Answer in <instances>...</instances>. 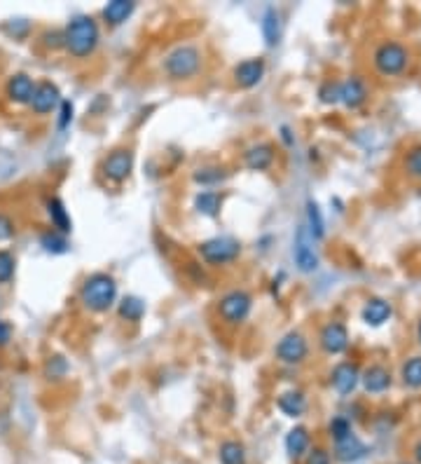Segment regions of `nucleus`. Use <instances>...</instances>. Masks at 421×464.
Returning <instances> with one entry per match:
<instances>
[{"label": "nucleus", "mask_w": 421, "mask_h": 464, "mask_svg": "<svg viewBox=\"0 0 421 464\" xmlns=\"http://www.w3.org/2000/svg\"><path fill=\"white\" fill-rule=\"evenodd\" d=\"M98 40H101V31H98L96 19L89 17V14H80V17L70 19L68 26L63 28V47L75 59H87V56L94 54Z\"/></svg>", "instance_id": "1"}, {"label": "nucleus", "mask_w": 421, "mask_h": 464, "mask_svg": "<svg viewBox=\"0 0 421 464\" xmlns=\"http://www.w3.org/2000/svg\"><path fill=\"white\" fill-rule=\"evenodd\" d=\"M307 221H309V230H312L314 239H321L326 235V223H323L321 209H319V204L312 200L307 202Z\"/></svg>", "instance_id": "30"}, {"label": "nucleus", "mask_w": 421, "mask_h": 464, "mask_svg": "<svg viewBox=\"0 0 421 464\" xmlns=\"http://www.w3.org/2000/svg\"><path fill=\"white\" fill-rule=\"evenodd\" d=\"M405 167H407V172H410V176L421 179V146H414L412 150L407 153Z\"/></svg>", "instance_id": "34"}, {"label": "nucleus", "mask_w": 421, "mask_h": 464, "mask_svg": "<svg viewBox=\"0 0 421 464\" xmlns=\"http://www.w3.org/2000/svg\"><path fill=\"white\" fill-rule=\"evenodd\" d=\"M363 387L365 392L370 394H379L391 387V373L384 368V366H370L368 370L363 373Z\"/></svg>", "instance_id": "18"}, {"label": "nucleus", "mask_w": 421, "mask_h": 464, "mask_svg": "<svg viewBox=\"0 0 421 464\" xmlns=\"http://www.w3.org/2000/svg\"><path fill=\"white\" fill-rule=\"evenodd\" d=\"M309 448V432L305 427H295L286 436V450L290 457H302Z\"/></svg>", "instance_id": "25"}, {"label": "nucleus", "mask_w": 421, "mask_h": 464, "mask_svg": "<svg viewBox=\"0 0 421 464\" xmlns=\"http://www.w3.org/2000/svg\"><path fill=\"white\" fill-rule=\"evenodd\" d=\"M61 115H59V129H66L70 124V120H73V103L66 101V98H61Z\"/></svg>", "instance_id": "37"}, {"label": "nucleus", "mask_w": 421, "mask_h": 464, "mask_svg": "<svg viewBox=\"0 0 421 464\" xmlns=\"http://www.w3.org/2000/svg\"><path fill=\"white\" fill-rule=\"evenodd\" d=\"M133 10H136V3H131V0H112L103 7V19L110 26H119L131 17Z\"/></svg>", "instance_id": "21"}, {"label": "nucleus", "mask_w": 421, "mask_h": 464, "mask_svg": "<svg viewBox=\"0 0 421 464\" xmlns=\"http://www.w3.org/2000/svg\"><path fill=\"white\" fill-rule=\"evenodd\" d=\"M66 370H68L66 359H61V356H49V361H47V366H45V375H47L49 380L63 378V375H66Z\"/></svg>", "instance_id": "32"}, {"label": "nucleus", "mask_w": 421, "mask_h": 464, "mask_svg": "<svg viewBox=\"0 0 421 464\" xmlns=\"http://www.w3.org/2000/svg\"><path fill=\"white\" fill-rule=\"evenodd\" d=\"M14 235V225H12V221L7 216H3L0 214V239H7V237H12Z\"/></svg>", "instance_id": "40"}, {"label": "nucleus", "mask_w": 421, "mask_h": 464, "mask_svg": "<svg viewBox=\"0 0 421 464\" xmlns=\"http://www.w3.org/2000/svg\"><path fill=\"white\" fill-rule=\"evenodd\" d=\"M365 98H368V89H365V82L361 77H349L347 82L340 84V101L347 108H358Z\"/></svg>", "instance_id": "16"}, {"label": "nucleus", "mask_w": 421, "mask_h": 464, "mask_svg": "<svg viewBox=\"0 0 421 464\" xmlns=\"http://www.w3.org/2000/svg\"><path fill=\"white\" fill-rule=\"evenodd\" d=\"M218 457L222 464H246V448L239 441H222Z\"/></svg>", "instance_id": "26"}, {"label": "nucleus", "mask_w": 421, "mask_h": 464, "mask_svg": "<svg viewBox=\"0 0 421 464\" xmlns=\"http://www.w3.org/2000/svg\"><path fill=\"white\" fill-rule=\"evenodd\" d=\"M417 335H419V342H421V321H419V328H417Z\"/></svg>", "instance_id": "43"}, {"label": "nucleus", "mask_w": 421, "mask_h": 464, "mask_svg": "<svg viewBox=\"0 0 421 464\" xmlns=\"http://www.w3.org/2000/svg\"><path fill=\"white\" fill-rule=\"evenodd\" d=\"M33 91H35V82L26 73H14L10 77V82H7V96L14 103H31Z\"/></svg>", "instance_id": "15"}, {"label": "nucleus", "mask_w": 421, "mask_h": 464, "mask_svg": "<svg viewBox=\"0 0 421 464\" xmlns=\"http://www.w3.org/2000/svg\"><path fill=\"white\" fill-rule=\"evenodd\" d=\"M414 457H417V462L421 464V441L417 443V448H414Z\"/></svg>", "instance_id": "42"}, {"label": "nucleus", "mask_w": 421, "mask_h": 464, "mask_svg": "<svg viewBox=\"0 0 421 464\" xmlns=\"http://www.w3.org/2000/svg\"><path fill=\"white\" fill-rule=\"evenodd\" d=\"M403 382L412 389H419L421 387V359L412 356L403 363Z\"/></svg>", "instance_id": "29"}, {"label": "nucleus", "mask_w": 421, "mask_h": 464, "mask_svg": "<svg viewBox=\"0 0 421 464\" xmlns=\"http://www.w3.org/2000/svg\"><path fill=\"white\" fill-rule=\"evenodd\" d=\"M80 300L89 312H108L117 300V281L105 272H94L84 279Z\"/></svg>", "instance_id": "2"}, {"label": "nucleus", "mask_w": 421, "mask_h": 464, "mask_svg": "<svg viewBox=\"0 0 421 464\" xmlns=\"http://www.w3.org/2000/svg\"><path fill=\"white\" fill-rule=\"evenodd\" d=\"M309 354V342L300 330H290L279 340L276 344V359L281 363H302Z\"/></svg>", "instance_id": "8"}, {"label": "nucleus", "mask_w": 421, "mask_h": 464, "mask_svg": "<svg viewBox=\"0 0 421 464\" xmlns=\"http://www.w3.org/2000/svg\"><path fill=\"white\" fill-rule=\"evenodd\" d=\"M12 337V326L5 319H0V347H5Z\"/></svg>", "instance_id": "41"}, {"label": "nucleus", "mask_w": 421, "mask_h": 464, "mask_svg": "<svg viewBox=\"0 0 421 464\" xmlns=\"http://www.w3.org/2000/svg\"><path fill=\"white\" fill-rule=\"evenodd\" d=\"M391 316V305L382 298H370L363 307V321L370 326H382Z\"/></svg>", "instance_id": "22"}, {"label": "nucleus", "mask_w": 421, "mask_h": 464, "mask_svg": "<svg viewBox=\"0 0 421 464\" xmlns=\"http://www.w3.org/2000/svg\"><path fill=\"white\" fill-rule=\"evenodd\" d=\"M368 453V448H365V443L358 439V436L349 434L347 439L342 441H335V455L340 462H354V460H361Z\"/></svg>", "instance_id": "17"}, {"label": "nucleus", "mask_w": 421, "mask_h": 464, "mask_svg": "<svg viewBox=\"0 0 421 464\" xmlns=\"http://www.w3.org/2000/svg\"><path fill=\"white\" fill-rule=\"evenodd\" d=\"M145 314V302L136 298V295H126V298H122V302H119V316L126 321H140Z\"/></svg>", "instance_id": "27"}, {"label": "nucleus", "mask_w": 421, "mask_h": 464, "mask_svg": "<svg viewBox=\"0 0 421 464\" xmlns=\"http://www.w3.org/2000/svg\"><path fill=\"white\" fill-rule=\"evenodd\" d=\"M47 216H49V221H52V228L56 232H61V235H68V232L73 230V221H70L68 211L59 197L47 200Z\"/></svg>", "instance_id": "19"}, {"label": "nucleus", "mask_w": 421, "mask_h": 464, "mask_svg": "<svg viewBox=\"0 0 421 464\" xmlns=\"http://www.w3.org/2000/svg\"><path fill=\"white\" fill-rule=\"evenodd\" d=\"M201 70V49L194 45H178L164 56V73L171 80H189Z\"/></svg>", "instance_id": "3"}, {"label": "nucleus", "mask_w": 421, "mask_h": 464, "mask_svg": "<svg viewBox=\"0 0 421 464\" xmlns=\"http://www.w3.org/2000/svg\"><path fill=\"white\" fill-rule=\"evenodd\" d=\"M250 307H253V298L246 291H239L236 288V291L225 293L220 298V302H218V314L222 316L225 323L236 326V323L248 319Z\"/></svg>", "instance_id": "6"}, {"label": "nucleus", "mask_w": 421, "mask_h": 464, "mask_svg": "<svg viewBox=\"0 0 421 464\" xmlns=\"http://www.w3.org/2000/svg\"><path fill=\"white\" fill-rule=\"evenodd\" d=\"M131 169H133V153L129 148H117V150L108 153V157L101 165L103 176L112 183L126 181L131 176Z\"/></svg>", "instance_id": "7"}, {"label": "nucleus", "mask_w": 421, "mask_h": 464, "mask_svg": "<svg viewBox=\"0 0 421 464\" xmlns=\"http://www.w3.org/2000/svg\"><path fill=\"white\" fill-rule=\"evenodd\" d=\"M225 179H227V172L222 167H201L194 172V181L201 183V186H215Z\"/></svg>", "instance_id": "31"}, {"label": "nucleus", "mask_w": 421, "mask_h": 464, "mask_svg": "<svg viewBox=\"0 0 421 464\" xmlns=\"http://www.w3.org/2000/svg\"><path fill=\"white\" fill-rule=\"evenodd\" d=\"M279 411L288 415V418H300L302 413L307 411V397L298 389H290V392H283L276 401Z\"/></svg>", "instance_id": "20"}, {"label": "nucleus", "mask_w": 421, "mask_h": 464, "mask_svg": "<svg viewBox=\"0 0 421 464\" xmlns=\"http://www.w3.org/2000/svg\"><path fill=\"white\" fill-rule=\"evenodd\" d=\"M42 38H45L47 47H61L63 45V31H47Z\"/></svg>", "instance_id": "39"}, {"label": "nucleus", "mask_w": 421, "mask_h": 464, "mask_svg": "<svg viewBox=\"0 0 421 464\" xmlns=\"http://www.w3.org/2000/svg\"><path fill=\"white\" fill-rule=\"evenodd\" d=\"M319 342L326 354H342V352L349 347V330L340 321H330L323 326Z\"/></svg>", "instance_id": "9"}, {"label": "nucleus", "mask_w": 421, "mask_h": 464, "mask_svg": "<svg viewBox=\"0 0 421 464\" xmlns=\"http://www.w3.org/2000/svg\"><path fill=\"white\" fill-rule=\"evenodd\" d=\"M262 35L267 47H276L281 38V14L276 7H267L262 14Z\"/></svg>", "instance_id": "23"}, {"label": "nucleus", "mask_w": 421, "mask_h": 464, "mask_svg": "<svg viewBox=\"0 0 421 464\" xmlns=\"http://www.w3.org/2000/svg\"><path fill=\"white\" fill-rule=\"evenodd\" d=\"M349 434H351V425L347 418H335L333 422H330V436H333L335 441L347 439Z\"/></svg>", "instance_id": "35"}, {"label": "nucleus", "mask_w": 421, "mask_h": 464, "mask_svg": "<svg viewBox=\"0 0 421 464\" xmlns=\"http://www.w3.org/2000/svg\"><path fill=\"white\" fill-rule=\"evenodd\" d=\"M323 103H337L340 101V82H326L319 91Z\"/></svg>", "instance_id": "36"}, {"label": "nucleus", "mask_w": 421, "mask_h": 464, "mask_svg": "<svg viewBox=\"0 0 421 464\" xmlns=\"http://www.w3.org/2000/svg\"><path fill=\"white\" fill-rule=\"evenodd\" d=\"M274 157H276V153H274L272 143H253L243 153V162L250 172H265V169H269L274 165Z\"/></svg>", "instance_id": "14"}, {"label": "nucleus", "mask_w": 421, "mask_h": 464, "mask_svg": "<svg viewBox=\"0 0 421 464\" xmlns=\"http://www.w3.org/2000/svg\"><path fill=\"white\" fill-rule=\"evenodd\" d=\"M265 77V59H246L234 66V82L241 89H250Z\"/></svg>", "instance_id": "12"}, {"label": "nucleus", "mask_w": 421, "mask_h": 464, "mask_svg": "<svg viewBox=\"0 0 421 464\" xmlns=\"http://www.w3.org/2000/svg\"><path fill=\"white\" fill-rule=\"evenodd\" d=\"M293 258H295L298 270H302V272H314L316 267H319V256H316V251L312 246V239H309L305 228H300L298 235H295Z\"/></svg>", "instance_id": "10"}, {"label": "nucleus", "mask_w": 421, "mask_h": 464, "mask_svg": "<svg viewBox=\"0 0 421 464\" xmlns=\"http://www.w3.org/2000/svg\"><path fill=\"white\" fill-rule=\"evenodd\" d=\"M410 63V52L400 42H382L375 49V66L382 75H400Z\"/></svg>", "instance_id": "4"}, {"label": "nucleus", "mask_w": 421, "mask_h": 464, "mask_svg": "<svg viewBox=\"0 0 421 464\" xmlns=\"http://www.w3.org/2000/svg\"><path fill=\"white\" fill-rule=\"evenodd\" d=\"M358 380H361V373H358V366L356 363H337L333 373H330V382H333V387L337 392L342 394V397H347V394H351L356 389Z\"/></svg>", "instance_id": "13"}, {"label": "nucleus", "mask_w": 421, "mask_h": 464, "mask_svg": "<svg viewBox=\"0 0 421 464\" xmlns=\"http://www.w3.org/2000/svg\"><path fill=\"white\" fill-rule=\"evenodd\" d=\"M59 103H61V94H59V87H56L54 82L42 80L35 84L31 108L38 112V115H47V112H52Z\"/></svg>", "instance_id": "11"}, {"label": "nucleus", "mask_w": 421, "mask_h": 464, "mask_svg": "<svg viewBox=\"0 0 421 464\" xmlns=\"http://www.w3.org/2000/svg\"><path fill=\"white\" fill-rule=\"evenodd\" d=\"M40 246L47 253H66L68 251L66 235H61V232H56V230L42 232V235H40Z\"/></svg>", "instance_id": "28"}, {"label": "nucleus", "mask_w": 421, "mask_h": 464, "mask_svg": "<svg viewBox=\"0 0 421 464\" xmlns=\"http://www.w3.org/2000/svg\"><path fill=\"white\" fill-rule=\"evenodd\" d=\"M307 464H330V455L323 448H314L312 453H309Z\"/></svg>", "instance_id": "38"}, {"label": "nucleus", "mask_w": 421, "mask_h": 464, "mask_svg": "<svg viewBox=\"0 0 421 464\" xmlns=\"http://www.w3.org/2000/svg\"><path fill=\"white\" fill-rule=\"evenodd\" d=\"M220 193H215V190H203V193H199L194 197V209L199 211V214L203 216H218L220 214Z\"/></svg>", "instance_id": "24"}, {"label": "nucleus", "mask_w": 421, "mask_h": 464, "mask_svg": "<svg viewBox=\"0 0 421 464\" xmlns=\"http://www.w3.org/2000/svg\"><path fill=\"white\" fill-rule=\"evenodd\" d=\"M241 253V244L232 237H213L199 244V256L206 260L208 265H225L239 258Z\"/></svg>", "instance_id": "5"}, {"label": "nucleus", "mask_w": 421, "mask_h": 464, "mask_svg": "<svg viewBox=\"0 0 421 464\" xmlns=\"http://www.w3.org/2000/svg\"><path fill=\"white\" fill-rule=\"evenodd\" d=\"M14 277V258L10 251H0V284H7Z\"/></svg>", "instance_id": "33"}]
</instances>
